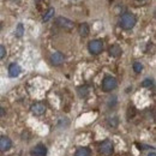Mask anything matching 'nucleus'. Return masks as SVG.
Wrapping results in <instances>:
<instances>
[{"label":"nucleus","instance_id":"obj_5","mask_svg":"<svg viewBox=\"0 0 156 156\" xmlns=\"http://www.w3.org/2000/svg\"><path fill=\"white\" fill-rule=\"evenodd\" d=\"M55 23H57V25L60 27V28H62V29H72L73 28V22L70 20H67V18H65V17H58L57 20H55Z\"/></svg>","mask_w":156,"mask_h":156},{"label":"nucleus","instance_id":"obj_7","mask_svg":"<svg viewBox=\"0 0 156 156\" xmlns=\"http://www.w3.org/2000/svg\"><path fill=\"white\" fill-rule=\"evenodd\" d=\"M47 155V148L43 144H37L33 148L31 156H46Z\"/></svg>","mask_w":156,"mask_h":156},{"label":"nucleus","instance_id":"obj_10","mask_svg":"<svg viewBox=\"0 0 156 156\" xmlns=\"http://www.w3.org/2000/svg\"><path fill=\"white\" fill-rule=\"evenodd\" d=\"M20 72H22V69H20V66L18 64H11L10 65V67H9V75H10V77L12 78L18 77L20 75Z\"/></svg>","mask_w":156,"mask_h":156},{"label":"nucleus","instance_id":"obj_22","mask_svg":"<svg viewBox=\"0 0 156 156\" xmlns=\"http://www.w3.org/2000/svg\"><path fill=\"white\" fill-rule=\"evenodd\" d=\"M0 30H1V27H0Z\"/></svg>","mask_w":156,"mask_h":156},{"label":"nucleus","instance_id":"obj_17","mask_svg":"<svg viewBox=\"0 0 156 156\" xmlns=\"http://www.w3.org/2000/svg\"><path fill=\"white\" fill-rule=\"evenodd\" d=\"M153 84H154L153 79H149V78H148V79H144V80H143V83H142V85H143V87H145V88H148V87H151Z\"/></svg>","mask_w":156,"mask_h":156},{"label":"nucleus","instance_id":"obj_18","mask_svg":"<svg viewBox=\"0 0 156 156\" xmlns=\"http://www.w3.org/2000/svg\"><path fill=\"white\" fill-rule=\"evenodd\" d=\"M5 54H6V49H5V47L4 46H1L0 44V59H2L5 57Z\"/></svg>","mask_w":156,"mask_h":156},{"label":"nucleus","instance_id":"obj_3","mask_svg":"<svg viewBox=\"0 0 156 156\" xmlns=\"http://www.w3.org/2000/svg\"><path fill=\"white\" fill-rule=\"evenodd\" d=\"M88 48L91 54H100L103 49V43L101 40H91L88 44Z\"/></svg>","mask_w":156,"mask_h":156},{"label":"nucleus","instance_id":"obj_12","mask_svg":"<svg viewBox=\"0 0 156 156\" xmlns=\"http://www.w3.org/2000/svg\"><path fill=\"white\" fill-rule=\"evenodd\" d=\"M75 156H91V151H90V149L87 148V147H80V148L77 149Z\"/></svg>","mask_w":156,"mask_h":156},{"label":"nucleus","instance_id":"obj_6","mask_svg":"<svg viewBox=\"0 0 156 156\" xmlns=\"http://www.w3.org/2000/svg\"><path fill=\"white\" fill-rule=\"evenodd\" d=\"M11 147H12V140L9 137H0V151H7Z\"/></svg>","mask_w":156,"mask_h":156},{"label":"nucleus","instance_id":"obj_21","mask_svg":"<svg viewBox=\"0 0 156 156\" xmlns=\"http://www.w3.org/2000/svg\"><path fill=\"white\" fill-rule=\"evenodd\" d=\"M138 1H143V0H138Z\"/></svg>","mask_w":156,"mask_h":156},{"label":"nucleus","instance_id":"obj_1","mask_svg":"<svg viewBox=\"0 0 156 156\" xmlns=\"http://www.w3.org/2000/svg\"><path fill=\"white\" fill-rule=\"evenodd\" d=\"M136 17L132 13H124L120 20V27L125 30H130L136 25Z\"/></svg>","mask_w":156,"mask_h":156},{"label":"nucleus","instance_id":"obj_2","mask_svg":"<svg viewBox=\"0 0 156 156\" xmlns=\"http://www.w3.org/2000/svg\"><path fill=\"white\" fill-rule=\"evenodd\" d=\"M101 87H102V90L106 91V93L112 91L118 87V80L114 77H112V76H107V77L103 78Z\"/></svg>","mask_w":156,"mask_h":156},{"label":"nucleus","instance_id":"obj_16","mask_svg":"<svg viewBox=\"0 0 156 156\" xmlns=\"http://www.w3.org/2000/svg\"><path fill=\"white\" fill-rule=\"evenodd\" d=\"M143 70V65L139 62V61H136V62H133V71L136 72V73H140V71Z\"/></svg>","mask_w":156,"mask_h":156},{"label":"nucleus","instance_id":"obj_4","mask_svg":"<svg viewBox=\"0 0 156 156\" xmlns=\"http://www.w3.org/2000/svg\"><path fill=\"white\" fill-rule=\"evenodd\" d=\"M113 149H114V147H113V144H112L111 140H105L100 145V151L103 155H111L113 153Z\"/></svg>","mask_w":156,"mask_h":156},{"label":"nucleus","instance_id":"obj_8","mask_svg":"<svg viewBox=\"0 0 156 156\" xmlns=\"http://www.w3.org/2000/svg\"><path fill=\"white\" fill-rule=\"evenodd\" d=\"M64 60H65V57H64V54H62L61 52H54V53L51 55V62H52L53 65H55V66L61 65V64L64 62Z\"/></svg>","mask_w":156,"mask_h":156},{"label":"nucleus","instance_id":"obj_13","mask_svg":"<svg viewBox=\"0 0 156 156\" xmlns=\"http://www.w3.org/2000/svg\"><path fill=\"white\" fill-rule=\"evenodd\" d=\"M78 31H79V34H80L82 36H88V35H89V31H90L89 25H88L87 23H82V24L79 25V28H78Z\"/></svg>","mask_w":156,"mask_h":156},{"label":"nucleus","instance_id":"obj_9","mask_svg":"<svg viewBox=\"0 0 156 156\" xmlns=\"http://www.w3.org/2000/svg\"><path fill=\"white\" fill-rule=\"evenodd\" d=\"M30 109H31V113L34 115H42L46 112V107H44L43 103H35V105L31 106Z\"/></svg>","mask_w":156,"mask_h":156},{"label":"nucleus","instance_id":"obj_20","mask_svg":"<svg viewBox=\"0 0 156 156\" xmlns=\"http://www.w3.org/2000/svg\"><path fill=\"white\" fill-rule=\"evenodd\" d=\"M148 156H156V154L154 153V151H153V153H150V154H149Z\"/></svg>","mask_w":156,"mask_h":156},{"label":"nucleus","instance_id":"obj_11","mask_svg":"<svg viewBox=\"0 0 156 156\" xmlns=\"http://www.w3.org/2000/svg\"><path fill=\"white\" fill-rule=\"evenodd\" d=\"M109 54H111L112 57H114V58H118V57H120V55L122 54V49L120 48V46L113 44V46L109 48Z\"/></svg>","mask_w":156,"mask_h":156},{"label":"nucleus","instance_id":"obj_19","mask_svg":"<svg viewBox=\"0 0 156 156\" xmlns=\"http://www.w3.org/2000/svg\"><path fill=\"white\" fill-rule=\"evenodd\" d=\"M5 113H6V111L0 106V117H4V115H5Z\"/></svg>","mask_w":156,"mask_h":156},{"label":"nucleus","instance_id":"obj_14","mask_svg":"<svg viewBox=\"0 0 156 156\" xmlns=\"http://www.w3.org/2000/svg\"><path fill=\"white\" fill-rule=\"evenodd\" d=\"M15 34H16V36H17V37H22V36H23V34H24V27H23V24H22V23H20V24L17 25Z\"/></svg>","mask_w":156,"mask_h":156},{"label":"nucleus","instance_id":"obj_15","mask_svg":"<svg viewBox=\"0 0 156 156\" xmlns=\"http://www.w3.org/2000/svg\"><path fill=\"white\" fill-rule=\"evenodd\" d=\"M53 15H54V9H49V10L46 12V15L43 16V20H44V22L49 20L52 17H53Z\"/></svg>","mask_w":156,"mask_h":156}]
</instances>
